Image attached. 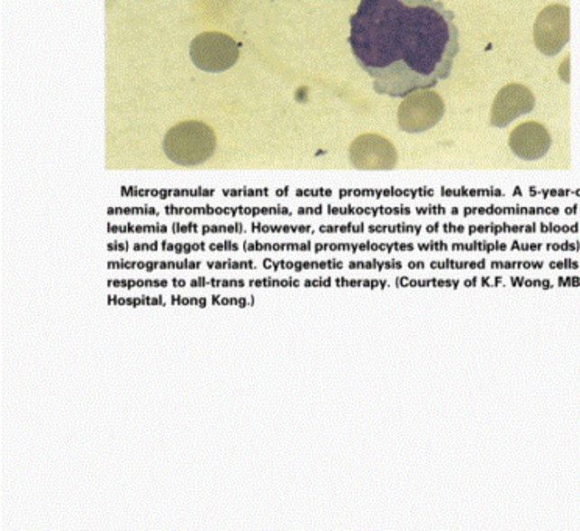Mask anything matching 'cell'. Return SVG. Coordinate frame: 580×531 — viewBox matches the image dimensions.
Instances as JSON below:
<instances>
[{"mask_svg": "<svg viewBox=\"0 0 580 531\" xmlns=\"http://www.w3.org/2000/svg\"><path fill=\"white\" fill-rule=\"evenodd\" d=\"M349 27L351 52L376 94L404 99L451 76L458 32L439 0H362Z\"/></svg>", "mask_w": 580, "mask_h": 531, "instance_id": "1", "label": "cell"}, {"mask_svg": "<svg viewBox=\"0 0 580 531\" xmlns=\"http://www.w3.org/2000/svg\"><path fill=\"white\" fill-rule=\"evenodd\" d=\"M217 138L214 130L198 121L181 122L168 130L164 138V151L170 161L194 167L214 155Z\"/></svg>", "mask_w": 580, "mask_h": 531, "instance_id": "2", "label": "cell"}, {"mask_svg": "<svg viewBox=\"0 0 580 531\" xmlns=\"http://www.w3.org/2000/svg\"><path fill=\"white\" fill-rule=\"evenodd\" d=\"M189 53L195 68L219 74L238 63L240 46L234 38L221 32H204L192 40Z\"/></svg>", "mask_w": 580, "mask_h": 531, "instance_id": "3", "label": "cell"}, {"mask_svg": "<svg viewBox=\"0 0 580 531\" xmlns=\"http://www.w3.org/2000/svg\"><path fill=\"white\" fill-rule=\"evenodd\" d=\"M445 116V104L432 89L409 94L398 108V127L404 133L418 134L434 128Z\"/></svg>", "mask_w": 580, "mask_h": 531, "instance_id": "4", "label": "cell"}, {"mask_svg": "<svg viewBox=\"0 0 580 531\" xmlns=\"http://www.w3.org/2000/svg\"><path fill=\"white\" fill-rule=\"evenodd\" d=\"M569 38H571V12L568 6H546L535 21V47L546 57H556L568 44Z\"/></svg>", "mask_w": 580, "mask_h": 531, "instance_id": "5", "label": "cell"}, {"mask_svg": "<svg viewBox=\"0 0 580 531\" xmlns=\"http://www.w3.org/2000/svg\"><path fill=\"white\" fill-rule=\"evenodd\" d=\"M349 159L362 170H390L398 164V151L383 136L364 134L349 147Z\"/></svg>", "mask_w": 580, "mask_h": 531, "instance_id": "6", "label": "cell"}, {"mask_svg": "<svg viewBox=\"0 0 580 531\" xmlns=\"http://www.w3.org/2000/svg\"><path fill=\"white\" fill-rule=\"evenodd\" d=\"M535 108L534 94L522 85H507L499 91L490 112L492 127L505 128L518 117L526 116Z\"/></svg>", "mask_w": 580, "mask_h": 531, "instance_id": "7", "label": "cell"}, {"mask_svg": "<svg viewBox=\"0 0 580 531\" xmlns=\"http://www.w3.org/2000/svg\"><path fill=\"white\" fill-rule=\"evenodd\" d=\"M552 139L549 131L537 122H526L509 136V147L515 157L524 161H539L548 155Z\"/></svg>", "mask_w": 580, "mask_h": 531, "instance_id": "8", "label": "cell"}, {"mask_svg": "<svg viewBox=\"0 0 580 531\" xmlns=\"http://www.w3.org/2000/svg\"><path fill=\"white\" fill-rule=\"evenodd\" d=\"M417 249V243L412 242H328L313 243V253H385V255H398V253H413Z\"/></svg>", "mask_w": 580, "mask_h": 531, "instance_id": "9", "label": "cell"}, {"mask_svg": "<svg viewBox=\"0 0 580 531\" xmlns=\"http://www.w3.org/2000/svg\"><path fill=\"white\" fill-rule=\"evenodd\" d=\"M108 251H134V253H174V255H192L209 251V243H172L168 240L155 242H111L106 245Z\"/></svg>", "mask_w": 580, "mask_h": 531, "instance_id": "10", "label": "cell"}, {"mask_svg": "<svg viewBox=\"0 0 580 531\" xmlns=\"http://www.w3.org/2000/svg\"><path fill=\"white\" fill-rule=\"evenodd\" d=\"M200 260H110L108 270H142V272H168V270H200Z\"/></svg>", "mask_w": 580, "mask_h": 531, "instance_id": "11", "label": "cell"}, {"mask_svg": "<svg viewBox=\"0 0 580 531\" xmlns=\"http://www.w3.org/2000/svg\"><path fill=\"white\" fill-rule=\"evenodd\" d=\"M261 266L264 270L270 272H317V270H343L347 264L340 259L325 260H289V259H270L266 257L262 260Z\"/></svg>", "mask_w": 580, "mask_h": 531, "instance_id": "12", "label": "cell"}, {"mask_svg": "<svg viewBox=\"0 0 580 531\" xmlns=\"http://www.w3.org/2000/svg\"><path fill=\"white\" fill-rule=\"evenodd\" d=\"M245 253H308L313 251V242H244Z\"/></svg>", "mask_w": 580, "mask_h": 531, "instance_id": "13", "label": "cell"}, {"mask_svg": "<svg viewBox=\"0 0 580 531\" xmlns=\"http://www.w3.org/2000/svg\"><path fill=\"white\" fill-rule=\"evenodd\" d=\"M394 287H434V289H458L462 285L456 277H409L396 276Z\"/></svg>", "mask_w": 580, "mask_h": 531, "instance_id": "14", "label": "cell"}, {"mask_svg": "<svg viewBox=\"0 0 580 531\" xmlns=\"http://www.w3.org/2000/svg\"><path fill=\"white\" fill-rule=\"evenodd\" d=\"M539 226L532 225H509V223H492V225H471L467 230L468 236L484 234V236H503V234H535Z\"/></svg>", "mask_w": 580, "mask_h": 531, "instance_id": "15", "label": "cell"}, {"mask_svg": "<svg viewBox=\"0 0 580 531\" xmlns=\"http://www.w3.org/2000/svg\"><path fill=\"white\" fill-rule=\"evenodd\" d=\"M487 259H434L428 262L430 270L440 272H470V270H485Z\"/></svg>", "mask_w": 580, "mask_h": 531, "instance_id": "16", "label": "cell"}, {"mask_svg": "<svg viewBox=\"0 0 580 531\" xmlns=\"http://www.w3.org/2000/svg\"><path fill=\"white\" fill-rule=\"evenodd\" d=\"M453 253H505L509 251V243L503 240H473V242L451 243Z\"/></svg>", "mask_w": 580, "mask_h": 531, "instance_id": "17", "label": "cell"}, {"mask_svg": "<svg viewBox=\"0 0 580 531\" xmlns=\"http://www.w3.org/2000/svg\"><path fill=\"white\" fill-rule=\"evenodd\" d=\"M168 214H223V215H256V214H290L287 209H221V211H213V209H166Z\"/></svg>", "mask_w": 580, "mask_h": 531, "instance_id": "18", "label": "cell"}, {"mask_svg": "<svg viewBox=\"0 0 580 531\" xmlns=\"http://www.w3.org/2000/svg\"><path fill=\"white\" fill-rule=\"evenodd\" d=\"M349 270H366V272H394L404 270L406 264L400 259H368L349 260L347 262Z\"/></svg>", "mask_w": 580, "mask_h": 531, "instance_id": "19", "label": "cell"}, {"mask_svg": "<svg viewBox=\"0 0 580 531\" xmlns=\"http://www.w3.org/2000/svg\"><path fill=\"white\" fill-rule=\"evenodd\" d=\"M106 302L111 306H127V307H145V306H159L166 307L168 302L164 301L163 295L158 296H119L108 295Z\"/></svg>", "mask_w": 580, "mask_h": 531, "instance_id": "20", "label": "cell"}, {"mask_svg": "<svg viewBox=\"0 0 580 531\" xmlns=\"http://www.w3.org/2000/svg\"><path fill=\"white\" fill-rule=\"evenodd\" d=\"M332 287H351V289H390L392 284L387 279L373 277H332Z\"/></svg>", "mask_w": 580, "mask_h": 531, "instance_id": "21", "label": "cell"}, {"mask_svg": "<svg viewBox=\"0 0 580 531\" xmlns=\"http://www.w3.org/2000/svg\"><path fill=\"white\" fill-rule=\"evenodd\" d=\"M488 266L492 270H505V272H535V270H545V260H511V259H494L488 262Z\"/></svg>", "mask_w": 580, "mask_h": 531, "instance_id": "22", "label": "cell"}, {"mask_svg": "<svg viewBox=\"0 0 580 531\" xmlns=\"http://www.w3.org/2000/svg\"><path fill=\"white\" fill-rule=\"evenodd\" d=\"M108 287L114 289H166L170 287L168 279H108Z\"/></svg>", "mask_w": 580, "mask_h": 531, "instance_id": "23", "label": "cell"}, {"mask_svg": "<svg viewBox=\"0 0 580 531\" xmlns=\"http://www.w3.org/2000/svg\"><path fill=\"white\" fill-rule=\"evenodd\" d=\"M189 287H213V289H244L249 287L245 279H221V277H194Z\"/></svg>", "mask_w": 580, "mask_h": 531, "instance_id": "24", "label": "cell"}, {"mask_svg": "<svg viewBox=\"0 0 580 531\" xmlns=\"http://www.w3.org/2000/svg\"><path fill=\"white\" fill-rule=\"evenodd\" d=\"M253 234H315L313 226L295 225H261L251 223Z\"/></svg>", "mask_w": 580, "mask_h": 531, "instance_id": "25", "label": "cell"}, {"mask_svg": "<svg viewBox=\"0 0 580 531\" xmlns=\"http://www.w3.org/2000/svg\"><path fill=\"white\" fill-rule=\"evenodd\" d=\"M110 234H168L172 228L166 225H108Z\"/></svg>", "mask_w": 580, "mask_h": 531, "instance_id": "26", "label": "cell"}, {"mask_svg": "<svg viewBox=\"0 0 580 531\" xmlns=\"http://www.w3.org/2000/svg\"><path fill=\"white\" fill-rule=\"evenodd\" d=\"M367 231L370 234H411V236H421L423 234V226L409 225V223H400V225H372L368 226Z\"/></svg>", "mask_w": 580, "mask_h": 531, "instance_id": "27", "label": "cell"}, {"mask_svg": "<svg viewBox=\"0 0 580 531\" xmlns=\"http://www.w3.org/2000/svg\"><path fill=\"white\" fill-rule=\"evenodd\" d=\"M209 270H245L255 272L258 270L256 260H206Z\"/></svg>", "mask_w": 580, "mask_h": 531, "instance_id": "28", "label": "cell"}, {"mask_svg": "<svg viewBox=\"0 0 580 531\" xmlns=\"http://www.w3.org/2000/svg\"><path fill=\"white\" fill-rule=\"evenodd\" d=\"M479 214H558L557 209H507V211H501V209H467L464 215H479Z\"/></svg>", "mask_w": 580, "mask_h": 531, "instance_id": "29", "label": "cell"}, {"mask_svg": "<svg viewBox=\"0 0 580 531\" xmlns=\"http://www.w3.org/2000/svg\"><path fill=\"white\" fill-rule=\"evenodd\" d=\"M247 285L251 289H258V287H300L303 285V281L296 279V277H285V279L256 277V279H249Z\"/></svg>", "mask_w": 580, "mask_h": 531, "instance_id": "30", "label": "cell"}, {"mask_svg": "<svg viewBox=\"0 0 580 531\" xmlns=\"http://www.w3.org/2000/svg\"><path fill=\"white\" fill-rule=\"evenodd\" d=\"M509 284L512 287H529V289L552 290L556 284L546 277L511 276Z\"/></svg>", "mask_w": 580, "mask_h": 531, "instance_id": "31", "label": "cell"}, {"mask_svg": "<svg viewBox=\"0 0 580 531\" xmlns=\"http://www.w3.org/2000/svg\"><path fill=\"white\" fill-rule=\"evenodd\" d=\"M256 302L255 296H221L211 295L209 304L211 306H232V307H251Z\"/></svg>", "mask_w": 580, "mask_h": 531, "instance_id": "32", "label": "cell"}, {"mask_svg": "<svg viewBox=\"0 0 580 531\" xmlns=\"http://www.w3.org/2000/svg\"><path fill=\"white\" fill-rule=\"evenodd\" d=\"M509 277L505 276H471L462 279V287H505Z\"/></svg>", "mask_w": 580, "mask_h": 531, "instance_id": "33", "label": "cell"}, {"mask_svg": "<svg viewBox=\"0 0 580 531\" xmlns=\"http://www.w3.org/2000/svg\"><path fill=\"white\" fill-rule=\"evenodd\" d=\"M367 228L364 223H359V225H326L320 226L319 232L320 234H366Z\"/></svg>", "mask_w": 580, "mask_h": 531, "instance_id": "34", "label": "cell"}, {"mask_svg": "<svg viewBox=\"0 0 580 531\" xmlns=\"http://www.w3.org/2000/svg\"><path fill=\"white\" fill-rule=\"evenodd\" d=\"M330 214H367V215H392L409 214L407 209H377V211H359V209H330Z\"/></svg>", "mask_w": 580, "mask_h": 531, "instance_id": "35", "label": "cell"}, {"mask_svg": "<svg viewBox=\"0 0 580 531\" xmlns=\"http://www.w3.org/2000/svg\"><path fill=\"white\" fill-rule=\"evenodd\" d=\"M539 234H579V223L557 225V223H539Z\"/></svg>", "mask_w": 580, "mask_h": 531, "instance_id": "36", "label": "cell"}, {"mask_svg": "<svg viewBox=\"0 0 580 531\" xmlns=\"http://www.w3.org/2000/svg\"><path fill=\"white\" fill-rule=\"evenodd\" d=\"M168 302L174 306L208 307L209 300L204 296H168Z\"/></svg>", "mask_w": 580, "mask_h": 531, "instance_id": "37", "label": "cell"}, {"mask_svg": "<svg viewBox=\"0 0 580 531\" xmlns=\"http://www.w3.org/2000/svg\"><path fill=\"white\" fill-rule=\"evenodd\" d=\"M245 226L242 223H236V225L227 226H202L200 234L202 236H208V234H244Z\"/></svg>", "mask_w": 580, "mask_h": 531, "instance_id": "38", "label": "cell"}, {"mask_svg": "<svg viewBox=\"0 0 580 531\" xmlns=\"http://www.w3.org/2000/svg\"><path fill=\"white\" fill-rule=\"evenodd\" d=\"M428 234H467V228L464 225H453V223H434L424 228Z\"/></svg>", "mask_w": 580, "mask_h": 531, "instance_id": "39", "label": "cell"}, {"mask_svg": "<svg viewBox=\"0 0 580 531\" xmlns=\"http://www.w3.org/2000/svg\"><path fill=\"white\" fill-rule=\"evenodd\" d=\"M548 253H580V240L545 243Z\"/></svg>", "mask_w": 580, "mask_h": 531, "instance_id": "40", "label": "cell"}, {"mask_svg": "<svg viewBox=\"0 0 580 531\" xmlns=\"http://www.w3.org/2000/svg\"><path fill=\"white\" fill-rule=\"evenodd\" d=\"M543 249H545V243L520 242V240H512L509 243V251L512 253H539Z\"/></svg>", "mask_w": 580, "mask_h": 531, "instance_id": "41", "label": "cell"}, {"mask_svg": "<svg viewBox=\"0 0 580 531\" xmlns=\"http://www.w3.org/2000/svg\"><path fill=\"white\" fill-rule=\"evenodd\" d=\"M546 266L554 272H557V270H573L575 272V270H580V262L573 257H565V259L549 260V262H546Z\"/></svg>", "mask_w": 580, "mask_h": 531, "instance_id": "42", "label": "cell"}, {"mask_svg": "<svg viewBox=\"0 0 580 531\" xmlns=\"http://www.w3.org/2000/svg\"><path fill=\"white\" fill-rule=\"evenodd\" d=\"M417 249L426 253H447L451 251V243L445 240H430V242L417 243Z\"/></svg>", "mask_w": 580, "mask_h": 531, "instance_id": "43", "label": "cell"}, {"mask_svg": "<svg viewBox=\"0 0 580 531\" xmlns=\"http://www.w3.org/2000/svg\"><path fill=\"white\" fill-rule=\"evenodd\" d=\"M239 249H242V245H239V243L236 242H230V240H227V242L209 243V251H211V253H221V251H239Z\"/></svg>", "mask_w": 580, "mask_h": 531, "instance_id": "44", "label": "cell"}, {"mask_svg": "<svg viewBox=\"0 0 580 531\" xmlns=\"http://www.w3.org/2000/svg\"><path fill=\"white\" fill-rule=\"evenodd\" d=\"M170 228H172L174 234H200V230H202L197 223H187V225L174 223Z\"/></svg>", "mask_w": 580, "mask_h": 531, "instance_id": "45", "label": "cell"}, {"mask_svg": "<svg viewBox=\"0 0 580 531\" xmlns=\"http://www.w3.org/2000/svg\"><path fill=\"white\" fill-rule=\"evenodd\" d=\"M557 287H580V276H558L556 279Z\"/></svg>", "mask_w": 580, "mask_h": 531, "instance_id": "46", "label": "cell"}, {"mask_svg": "<svg viewBox=\"0 0 580 531\" xmlns=\"http://www.w3.org/2000/svg\"><path fill=\"white\" fill-rule=\"evenodd\" d=\"M406 266L409 270H424L428 266V262H424V260H411V262H407Z\"/></svg>", "mask_w": 580, "mask_h": 531, "instance_id": "47", "label": "cell"}, {"mask_svg": "<svg viewBox=\"0 0 580 531\" xmlns=\"http://www.w3.org/2000/svg\"><path fill=\"white\" fill-rule=\"evenodd\" d=\"M186 285H189V283H186L185 279H180V277H174V279H170V287H175V289L186 287Z\"/></svg>", "mask_w": 580, "mask_h": 531, "instance_id": "48", "label": "cell"}]
</instances>
